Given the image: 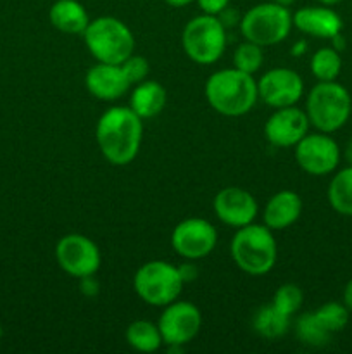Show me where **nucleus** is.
<instances>
[{"label":"nucleus","instance_id":"f257e3e1","mask_svg":"<svg viewBox=\"0 0 352 354\" xmlns=\"http://www.w3.org/2000/svg\"><path fill=\"white\" fill-rule=\"evenodd\" d=\"M95 140L107 162L131 165L144 140V120L130 106L109 107L97 121Z\"/></svg>","mask_w":352,"mask_h":354},{"label":"nucleus","instance_id":"f03ea898","mask_svg":"<svg viewBox=\"0 0 352 354\" xmlns=\"http://www.w3.org/2000/svg\"><path fill=\"white\" fill-rule=\"evenodd\" d=\"M207 104L221 116L238 118L251 113L259 100L257 80L237 68L217 69L204 86Z\"/></svg>","mask_w":352,"mask_h":354},{"label":"nucleus","instance_id":"7ed1b4c3","mask_svg":"<svg viewBox=\"0 0 352 354\" xmlns=\"http://www.w3.org/2000/svg\"><path fill=\"white\" fill-rule=\"evenodd\" d=\"M230 252L235 265L251 277L268 275L278 259L276 239L271 228L264 223H251L237 228L231 239Z\"/></svg>","mask_w":352,"mask_h":354},{"label":"nucleus","instance_id":"20e7f679","mask_svg":"<svg viewBox=\"0 0 352 354\" xmlns=\"http://www.w3.org/2000/svg\"><path fill=\"white\" fill-rule=\"evenodd\" d=\"M306 114L311 127L323 133H335L345 127L352 114V97L344 85L317 82L306 97Z\"/></svg>","mask_w":352,"mask_h":354},{"label":"nucleus","instance_id":"39448f33","mask_svg":"<svg viewBox=\"0 0 352 354\" xmlns=\"http://www.w3.org/2000/svg\"><path fill=\"white\" fill-rule=\"evenodd\" d=\"M86 48L97 62L121 64L135 52L133 33L130 26L114 16H100L90 19L83 33Z\"/></svg>","mask_w":352,"mask_h":354},{"label":"nucleus","instance_id":"423d86ee","mask_svg":"<svg viewBox=\"0 0 352 354\" xmlns=\"http://www.w3.org/2000/svg\"><path fill=\"white\" fill-rule=\"evenodd\" d=\"M238 28L244 40L254 41L262 48L271 47L282 44L290 35L293 28L292 12L289 7L269 0V2L257 3L242 14Z\"/></svg>","mask_w":352,"mask_h":354},{"label":"nucleus","instance_id":"0eeeda50","mask_svg":"<svg viewBox=\"0 0 352 354\" xmlns=\"http://www.w3.org/2000/svg\"><path fill=\"white\" fill-rule=\"evenodd\" d=\"M182 47L186 57L195 64H214L226 50V28L217 16L202 12L185 24Z\"/></svg>","mask_w":352,"mask_h":354},{"label":"nucleus","instance_id":"6e6552de","mask_svg":"<svg viewBox=\"0 0 352 354\" xmlns=\"http://www.w3.org/2000/svg\"><path fill=\"white\" fill-rule=\"evenodd\" d=\"M183 280L178 266L161 259L144 263L135 272L133 289L145 304L154 308H164L176 301L183 290Z\"/></svg>","mask_w":352,"mask_h":354},{"label":"nucleus","instance_id":"1a4fd4ad","mask_svg":"<svg viewBox=\"0 0 352 354\" xmlns=\"http://www.w3.org/2000/svg\"><path fill=\"white\" fill-rule=\"evenodd\" d=\"M55 259L66 275L85 279L95 275L102 265V254L95 242L81 234H68L55 245Z\"/></svg>","mask_w":352,"mask_h":354},{"label":"nucleus","instance_id":"9d476101","mask_svg":"<svg viewBox=\"0 0 352 354\" xmlns=\"http://www.w3.org/2000/svg\"><path fill=\"white\" fill-rule=\"evenodd\" d=\"M293 156L304 173L311 176H326L340 165V147L330 133H307L293 147Z\"/></svg>","mask_w":352,"mask_h":354},{"label":"nucleus","instance_id":"9b49d317","mask_svg":"<svg viewBox=\"0 0 352 354\" xmlns=\"http://www.w3.org/2000/svg\"><path fill=\"white\" fill-rule=\"evenodd\" d=\"M217 244V230L204 218H186L171 234V248L179 258L199 261L207 258Z\"/></svg>","mask_w":352,"mask_h":354},{"label":"nucleus","instance_id":"f8f14e48","mask_svg":"<svg viewBox=\"0 0 352 354\" xmlns=\"http://www.w3.org/2000/svg\"><path fill=\"white\" fill-rule=\"evenodd\" d=\"M159 330H161L164 346H183L197 337L202 327V313L190 301H173L159 317Z\"/></svg>","mask_w":352,"mask_h":354},{"label":"nucleus","instance_id":"ddd939ff","mask_svg":"<svg viewBox=\"0 0 352 354\" xmlns=\"http://www.w3.org/2000/svg\"><path fill=\"white\" fill-rule=\"evenodd\" d=\"M257 92L271 109L297 106L304 95V80L290 68H273L257 80Z\"/></svg>","mask_w":352,"mask_h":354},{"label":"nucleus","instance_id":"4468645a","mask_svg":"<svg viewBox=\"0 0 352 354\" xmlns=\"http://www.w3.org/2000/svg\"><path fill=\"white\" fill-rule=\"evenodd\" d=\"M309 118L306 111L297 106L280 107L273 111L264 123V137L278 149L295 147L309 133Z\"/></svg>","mask_w":352,"mask_h":354},{"label":"nucleus","instance_id":"2eb2a0df","mask_svg":"<svg viewBox=\"0 0 352 354\" xmlns=\"http://www.w3.org/2000/svg\"><path fill=\"white\" fill-rule=\"evenodd\" d=\"M214 214L221 223L233 228H242L254 223L259 213L255 197L240 187H224L213 201Z\"/></svg>","mask_w":352,"mask_h":354},{"label":"nucleus","instance_id":"dca6fc26","mask_svg":"<svg viewBox=\"0 0 352 354\" xmlns=\"http://www.w3.org/2000/svg\"><path fill=\"white\" fill-rule=\"evenodd\" d=\"M85 86L95 99L113 102L121 99L131 88V83L128 82L121 64L97 62L86 71Z\"/></svg>","mask_w":352,"mask_h":354},{"label":"nucleus","instance_id":"f3484780","mask_svg":"<svg viewBox=\"0 0 352 354\" xmlns=\"http://www.w3.org/2000/svg\"><path fill=\"white\" fill-rule=\"evenodd\" d=\"M293 28L300 33L309 35V37L331 40L333 37L342 33L344 30V21L338 16L337 10L331 7L323 6H306L292 14Z\"/></svg>","mask_w":352,"mask_h":354},{"label":"nucleus","instance_id":"a211bd4d","mask_svg":"<svg viewBox=\"0 0 352 354\" xmlns=\"http://www.w3.org/2000/svg\"><path fill=\"white\" fill-rule=\"evenodd\" d=\"M302 197L293 190H280L271 196L262 211V220L268 228L286 230L292 227L302 214Z\"/></svg>","mask_w":352,"mask_h":354},{"label":"nucleus","instance_id":"6ab92c4d","mask_svg":"<svg viewBox=\"0 0 352 354\" xmlns=\"http://www.w3.org/2000/svg\"><path fill=\"white\" fill-rule=\"evenodd\" d=\"M50 24L66 35H83L90 23L88 10L78 0H55L48 10Z\"/></svg>","mask_w":352,"mask_h":354},{"label":"nucleus","instance_id":"aec40b11","mask_svg":"<svg viewBox=\"0 0 352 354\" xmlns=\"http://www.w3.org/2000/svg\"><path fill=\"white\" fill-rule=\"evenodd\" d=\"M168 100L166 88L154 80H144V82L133 85L130 95V107L141 118V120H152L162 113Z\"/></svg>","mask_w":352,"mask_h":354},{"label":"nucleus","instance_id":"412c9836","mask_svg":"<svg viewBox=\"0 0 352 354\" xmlns=\"http://www.w3.org/2000/svg\"><path fill=\"white\" fill-rule=\"evenodd\" d=\"M252 327H254L255 334H259L261 337L275 341L286 334L290 327V317H286L275 304L269 303L255 311L252 317Z\"/></svg>","mask_w":352,"mask_h":354},{"label":"nucleus","instance_id":"4be33fe9","mask_svg":"<svg viewBox=\"0 0 352 354\" xmlns=\"http://www.w3.org/2000/svg\"><path fill=\"white\" fill-rule=\"evenodd\" d=\"M126 342L138 353H155L164 346L157 324L148 320H135L126 328Z\"/></svg>","mask_w":352,"mask_h":354},{"label":"nucleus","instance_id":"5701e85b","mask_svg":"<svg viewBox=\"0 0 352 354\" xmlns=\"http://www.w3.org/2000/svg\"><path fill=\"white\" fill-rule=\"evenodd\" d=\"M326 197L335 213L352 216V166L335 173L328 185Z\"/></svg>","mask_w":352,"mask_h":354},{"label":"nucleus","instance_id":"b1692460","mask_svg":"<svg viewBox=\"0 0 352 354\" xmlns=\"http://www.w3.org/2000/svg\"><path fill=\"white\" fill-rule=\"evenodd\" d=\"M311 73L317 82H335L342 73V55L333 47H321L311 57Z\"/></svg>","mask_w":352,"mask_h":354},{"label":"nucleus","instance_id":"393cba45","mask_svg":"<svg viewBox=\"0 0 352 354\" xmlns=\"http://www.w3.org/2000/svg\"><path fill=\"white\" fill-rule=\"evenodd\" d=\"M295 337L311 348H323L330 342L331 334L321 325L314 311H307L295 320Z\"/></svg>","mask_w":352,"mask_h":354},{"label":"nucleus","instance_id":"a878e982","mask_svg":"<svg viewBox=\"0 0 352 354\" xmlns=\"http://www.w3.org/2000/svg\"><path fill=\"white\" fill-rule=\"evenodd\" d=\"M264 64V50L254 41L244 40L233 52V68L255 75Z\"/></svg>","mask_w":352,"mask_h":354},{"label":"nucleus","instance_id":"bb28decb","mask_svg":"<svg viewBox=\"0 0 352 354\" xmlns=\"http://www.w3.org/2000/svg\"><path fill=\"white\" fill-rule=\"evenodd\" d=\"M314 315H316L317 320L321 322V325L333 335L347 327L351 311L347 310V306H345L344 303L330 301V303L321 304V306L314 311Z\"/></svg>","mask_w":352,"mask_h":354},{"label":"nucleus","instance_id":"cd10ccee","mask_svg":"<svg viewBox=\"0 0 352 354\" xmlns=\"http://www.w3.org/2000/svg\"><path fill=\"white\" fill-rule=\"evenodd\" d=\"M273 304L278 308L282 313L286 317H293L297 311L300 310L304 303V292L299 286L295 283H283L276 289L275 296H273Z\"/></svg>","mask_w":352,"mask_h":354},{"label":"nucleus","instance_id":"c85d7f7f","mask_svg":"<svg viewBox=\"0 0 352 354\" xmlns=\"http://www.w3.org/2000/svg\"><path fill=\"white\" fill-rule=\"evenodd\" d=\"M121 68H123L124 75H126L128 82L131 83V86L144 82V80H147L148 73H150V64H148L147 59H145L144 55L135 54V52L130 55V57H126L123 62H121Z\"/></svg>","mask_w":352,"mask_h":354},{"label":"nucleus","instance_id":"c756f323","mask_svg":"<svg viewBox=\"0 0 352 354\" xmlns=\"http://www.w3.org/2000/svg\"><path fill=\"white\" fill-rule=\"evenodd\" d=\"M195 2L204 14L217 16V14L223 12L226 7H230L231 0H195Z\"/></svg>","mask_w":352,"mask_h":354},{"label":"nucleus","instance_id":"7c9ffc66","mask_svg":"<svg viewBox=\"0 0 352 354\" xmlns=\"http://www.w3.org/2000/svg\"><path fill=\"white\" fill-rule=\"evenodd\" d=\"M79 282H81V286H79V290H81V294L85 297H97V294H99L100 290V286L99 282H97L95 275H90V277H85V279H79Z\"/></svg>","mask_w":352,"mask_h":354},{"label":"nucleus","instance_id":"2f4dec72","mask_svg":"<svg viewBox=\"0 0 352 354\" xmlns=\"http://www.w3.org/2000/svg\"><path fill=\"white\" fill-rule=\"evenodd\" d=\"M178 272H179V277H182L183 283L193 282V280L197 279V275H199L195 261H190V259H185V263L178 266Z\"/></svg>","mask_w":352,"mask_h":354},{"label":"nucleus","instance_id":"473e14b6","mask_svg":"<svg viewBox=\"0 0 352 354\" xmlns=\"http://www.w3.org/2000/svg\"><path fill=\"white\" fill-rule=\"evenodd\" d=\"M217 17H219V21L223 23L224 28L237 26V24H240V19H242L240 14H238L235 9H230V7H226L223 12L217 14Z\"/></svg>","mask_w":352,"mask_h":354},{"label":"nucleus","instance_id":"72a5a7b5","mask_svg":"<svg viewBox=\"0 0 352 354\" xmlns=\"http://www.w3.org/2000/svg\"><path fill=\"white\" fill-rule=\"evenodd\" d=\"M342 303L347 306L349 311H352V279L345 283L344 294H342Z\"/></svg>","mask_w":352,"mask_h":354},{"label":"nucleus","instance_id":"f704fd0d","mask_svg":"<svg viewBox=\"0 0 352 354\" xmlns=\"http://www.w3.org/2000/svg\"><path fill=\"white\" fill-rule=\"evenodd\" d=\"M164 2L168 3V6L176 7V9H182V7L190 6V3L195 2V0H164Z\"/></svg>","mask_w":352,"mask_h":354},{"label":"nucleus","instance_id":"c9c22d12","mask_svg":"<svg viewBox=\"0 0 352 354\" xmlns=\"http://www.w3.org/2000/svg\"><path fill=\"white\" fill-rule=\"evenodd\" d=\"M345 161H347V166H352V138L347 142V145H345Z\"/></svg>","mask_w":352,"mask_h":354},{"label":"nucleus","instance_id":"e433bc0d","mask_svg":"<svg viewBox=\"0 0 352 354\" xmlns=\"http://www.w3.org/2000/svg\"><path fill=\"white\" fill-rule=\"evenodd\" d=\"M306 41H299V44H295L293 45V55H300V54H304V52H306Z\"/></svg>","mask_w":352,"mask_h":354},{"label":"nucleus","instance_id":"4c0bfd02","mask_svg":"<svg viewBox=\"0 0 352 354\" xmlns=\"http://www.w3.org/2000/svg\"><path fill=\"white\" fill-rule=\"evenodd\" d=\"M320 3H323V6H328V7H333L337 6V3H340L342 0H317Z\"/></svg>","mask_w":352,"mask_h":354},{"label":"nucleus","instance_id":"58836bf2","mask_svg":"<svg viewBox=\"0 0 352 354\" xmlns=\"http://www.w3.org/2000/svg\"><path fill=\"white\" fill-rule=\"evenodd\" d=\"M271 2H275V3H280V6L290 7V6H292L293 2H295V0H271Z\"/></svg>","mask_w":352,"mask_h":354},{"label":"nucleus","instance_id":"ea45409f","mask_svg":"<svg viewBox=\"0 0 352 354\" xmlns=\"http://www.w3.org/2000/svg\"><path fill=\"white\" fill-rule=\"evenodd\" d=\"M2 337H3V328L2 325H0V341H2Z\"/></svg>","mask_w":352,"mask_h":354}]
</instances>
